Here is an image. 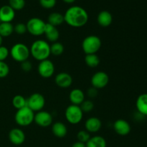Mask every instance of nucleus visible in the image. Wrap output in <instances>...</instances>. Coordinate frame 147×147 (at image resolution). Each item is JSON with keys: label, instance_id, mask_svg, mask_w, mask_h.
<instances>
[{"label": "nucleus", "instance_id": "f257e3e1", "mask_svg": "<svg viewBox=\"0 0 147 147\" xmlns=\"http://www.w3.org/2000/svg\"><path fill=\"white\" fill-rule=\"evenodd\" d=\"M65 22L72 27L79 28L87 24L88 14L83 7L73 6L67 9L64 14Z\"/></svg>", "mask_w": 147, "mask_h": 147}, {"label": "nucleus", "instance_id": "f03ea898", "mask_svg": "<svg viewBox=\"0 0 147 147\" xmlns=\"http://www.w3.org/2000/svg\"><path fill=\"white\" fill-rule=\"evenodd\" d=\"M30 55L38 61L47 60L51 55L50 45L47 41L37 40L32 44L30 48Z\"/></svg>", "mask_w": 147, "mask_h": 147}, {"label": "nucleus", "instance_id": "7ed1b4c3", "mask_svg": "<svg viewBox=\"0 0 147 147\" xmlns=\"http://www.w3.org/2000/svg\"><path fill=\"white\" fill-rule=\"evenodd\" d=\"M102 42L96 35H89L85 37L82 42V49L86 55L96 54L100 49Z\"/></svg>", "mask_w": 147, "mask_h": 147}, {"label": "nucleus", "instance_id": "20e7f679", "mask_svg": "<svg viewBox=\"0 0 147 147\" xmlns=\"http://www.w3.org/2000/svg\"><path fill=\"white\" fill-rule=\"evenodd\" d=\"M9 54L13 60L19 63H22L28 60L30 55V50L24 43H16L11 47Z\"/></svg>", "mask_w": 147, "mask_h": 147}, {"label": "nucleus", "instance_id": "39448f33", "mask_svg": "<svg viewBox=\"0 0 147 147\" xmlns=\"http://www.w3.org/2000/svg\"><path fill=\"white\" fill-rule=\"evenodd\" d=\"M34 113L27 106L19 109L17 111L14 116V120L19 126H30L34 121Z\"/></svg>", "mask_w": 147, "mask_h": 147}, {"label": "nucleus", "instance_id": "423d86ee", "mask_svg": "<svg viewBox=\"0 0 147 147\" xmlns=\"http://www.w3.org/2000/svg\"><path fill=\"white\" fill-rule=\"evenodd\" d=\"M46 24L42 19L38 17H32L27 21V32L31 35L33 36H41L44 34L45 30Z\"/></svg>", "mask_w": 147, "mask_h": 147}, {"label": "nucleus", "instance_id": "0eeeda50", "mask_svg": "<svg viewBox=\"0 0 147 147\" xmlns=\"http://www.w3.org/2000/svg\"><path fill=\"white\" fill-rule=\"evenodd\" d=\"M65 116L68 123L76 125L81 122L83 118V112L80 106L71 104L66 108Z\"/></svg>", "mask_w": 147, "mask_h": 147}, {"label": "nucleus", "instance_id": "6e6552de", "mask_svg": "<svg viewBox=\"0 0 147 147\" xmlns=\"http://www.w3.org/2000/svg\"><path fill=\"white\" fill-rule=\"evenodd\" d=\"M45 105V99L42 94L35 93L32 94L27 99V106L33 112L40 111Z\"/></svg>", "mask_w": 147, "mask_h": 147}, {"label": "nucleus", "instance_id": "1a4fd4ad", "mask_svg": "<svg viewBox=\"0 0 147 147\" xmlns=\"http://www.w3.org/2000/svg\"><path fill=\"white\" fill-rule=\"evenodd\" d=\"M92 87L98 89H101L106 87L109 83V76L103 71L96 72L90 80Z\"/></svg>", "mask_w": 147, "mask_h": 147}, {"label": "nucleus", "instance_id": "9d476101", "mask_svg": "<svg viewBox=\"0 0 147 147\" xmlns=\"http://www.w3.org/2000/svg\"><path fill=\"white\" fill-rule=\"evenodd\" d=\"M39 75L44 78H49L55 73V65L49 59L40 61L37 67Z\"/></svg>", "mask_w": 147, "mask_h": 147}, {"label": "nucleus", "instance_id": "9b49d317", "mask_svg": "<svg viewBox=\"0 0 147 147\" xmlns=\"http://www.w3.org/2000/svg\"><path fill=\"white\" fill-rule=\"evenodd\" d=\"M53 116L46 111H40L34 114V121L40 127L47 128L53 123Z\"/></svg>", "mask_w": 147, "mask_h": 147}, {"label": "nucleus", "instance_id": "f8f14e48", "mask_svg": "<svg viewBox=\"0 0 147 147\" xmlns=\"http://www.w3.org/2000/svg\"><path fill=\"white\" fill-rule=\"evenodd\" d=\"M73 78L69 73L65 72H61L57 74L55 78V82L58 87L61 88H70L73 84Z\"/></svg>", "mask_w": 147, "mask_h": 147}, {"label": "nucleus", "instance_id": "ddd939ff", "mask_svg": "<svg viewBox=\"0 0 147 147\" xmlns=\"http://www.w3.org/2000/svg\"><path fill=\"white\" fill-rule=\"evenodd\" d=\"M9 139L12 144L19 146L22 144L25 141V134L21 129L14 128L9 133Z\"/></svg>", "mask_w": 147, "mask_h": 147}, {"label": "nucleus", "instance_id": "4468645a", "mask_svg": "<svg viewBox=\"0 0 147 147\" xmlns=\"http://www.w3.org/2000/svg\"><path fill=\"white\" fill-rule=\"evenodd\" d=\"M113 129L117 134L120 136H126L131 132L130 124L124 119H118L113 123Z\"/></svg>", "mask_w": 147, "mask_h": 147}, {"label": "nucleus", "instance_id": "2eb2a0df", "mask_svg": "<svg viewBox=\"0 0 147 147\" xmlns=\"http://www.w3.org/2000/svg\"><path fill=\"white\" fill-rule=\"evenodd\" d=\"M15 17V11L9 5H4L0 7V22H11Z\"/></svg>", "mask_w": 147, "mask_h": 147}, {"label": "nucleus", "instance_id": "dca6fc26", "mask_svg": "<svg viewBox=\"0 0 147 147\" xmlns=\"http://www.w3.org/2000/svg\"><path fill=\"white\" fill-rule=\"evenodd\" d=\"M102 127V122L98 118L90 117L86 120L85 123V128L90 134L96 133L99 131Z\"/></svg>", "mask_w": 147, "mask_h": 147}, {"label": "nucleus", "instance_id": "f3484780", "mask_svg": "<svg viewBox=\"0 0 147 147\" xmlns=\"http://www.w3.org/2000/svg\"><path fill=\"white\" fill-rule=\"evenodd\" d=\"M69 99L71 104L80 106V104L85 100L84 92L79 88L73 89L69 94Z\"/></svg>", "mask_w": 147, "mask_h": 147}, {"label": "nucleus", "instance_id": "a211bd4d", "mask_svg": "<svg viewBox=\"0 0 147 147\" xmlns=\"http://www.w3.org/2000/svg\"><path fill=\"white\" fill-rule=\"evenodd\" d=\"M45 35L49 42H57L59 37H60V32L57 27L55 26L47 23L46 24L45 30Z\"/></svg>", "mask_w": 147, "mask_h": 147}, {"label": "nucleus", "instance_id": "6ab92c4d", "mask_svg": "<svg viewBox=\"0 0 147 147\" xmlns=\"http://www.w3.org/2000/svg\"><path fill=\"white\" fill-rule=\"evenodd\" d=\"M136 107L139 114L147 116V93H143L139 96L136 99Z\"/></svg>", "mask_w": 147, "mask_h": 147}, {"label": "nucleus", "instance_id": "aec40b11", "mask_svg": "<svg viewBox=\"0 0 147 147\" xmlns=\"http://www.w3.org/2000/svg\"><path fill=\"white\" fill-rule=\"evenodd\" d=\"M98 23L103 27H107L112 24L113 16L109 11L103 10L98 14L97 17Z\"/></svg>", "mask_w": 147, "mask_h": 147}, {"label": "nucleus", "instance_id": "412c9836", "mask_svg": "<svg viewBox=\"0 0 147 147\" xmlns=\"http://www.w3.org/2000/svg\"><path fill=\"white\" fill-rule=\"evenodd\" d=\"M52 132L57 138H64L67 134V128L63 122H55L52 126Z\"/></svg>", "mask_w": 147, "mask_h": 147}, {"label": "nucleus", "instance_id": "4be33fe9", "mask_svg": "<svg viewBox=\"0 0 147 147\" xmlns=\"http://www.w3.org/2000/svg\"><path fill=\"white\" fill-rule=\"evenodd\" d=\"M106 141L103 136H95L90 137L88 142L86 144V147H106Z\"/></svg>", "mask_w": 147, "mask_h": 147}, {"label": "nucleus", "instance_id": "5701e85b", "mask_svg": "<svg viewBox=\"0 0 147 147\" xmlns=\"http://www.w3.org/2000/svg\"><path fill=\"white\" fill-rule=\"evenodd\" d=\"M47 22L48 24L57 27V26L61 25L63 22H65L64 15L59 12H53L48 16Z\"/></svg>", "mask_w": 147, "mask_h": 147}, {"label": "nucleus", "instance_id": "b1692460", "mask_svg": "<svg viewBox=\"0 0 147 147\" xmlns=\"http://www.w3.org/2000/svg\"><path fill=\"white\" fill-rule=\"evenodd\" d=\"M14 32V26L11 22L0 23V36L2 37H9Z\"/></svg>", "mask_w": 147, "mask_h": 147}, {"label": "nucleus", "instance_id": "393cba45", "mask_svg": "<svg viewBox=\"0 0 147 147\" xmlns=\"http://www.w3.org/2000/svg\"><path fill=\"white\" fill-rule=\"evenodd\" d=\"M85 63L89 67L94 68V67H98L100 64V58L96 54L86 55Z\"/></svg>", "mask_w": 147, "mask_h": 147}, {"label": "nucleus", "instance_id": "a878e982", "mask_svg": "<svg viewBox=\"0 0 147 147\" xmlns=\"http://www.w3.org/2000/svg\"><path fill=\"white\" fill-rule=\"evenodd\" d=\"M12 105L17 110L27 106V98L22 95H17L12 99Z\"/></svg>", "mask_w": 147, "mask_h": 147}, {"label": "nucleus", "instance_id": "bb28decb", "mask_svg": "<svg viewBox=\"0 0 147 147\" xmlns=\"http://www.w3.org/2000/svg\"><path fill=\"white\" fill-rule=\"evenodd\" d=\"M64 46L61 42H55L50 45V53L55 56H60L64 52Z\"/></svg>", "mask_w": 147, "mask_h": 147}, {"label": "nucleus", "instance_id": "cd10ccee", "mask_svg": "<svg viewBox=\"0 0 147 147\" xmlns=\"http://www.w3.org/2000/svg\"><path fill=\"white\" fill-rule=\"evenodd\" d=\"M9 5L14 10H22L25 6V0H9Z\"/></svg>", "mask_w": 147, "mask_h": 147}, {"label": "nucleus", "instance_id": "c85d7f7f", "mask_svg": "<svg viewBox=\"0 0 147 147\" xmlns=\"http://www.w3.org/2000/svg\"><path fill=\"white\" fill-rule=\"evenodd\" d=\"M90 134L86 130H80L78 133L77 134V139L78 141L82 143L86 144L88 142L89 139H90Z\"/></svg>", "mask_w": 147, "mask_h": 147}, {"label": "nucleus", "instance_id": "c756f323", "mask_svg": "<svg viewBox=\"0 0 147 147\" xmlns=\"http://www.w3.org/2000/svg\"><path fill=\"white\" fill-rule=\"evenodd\" d=\"M83 113H89L94 109V103L90 100H85L80 106Z\"/></svg>", "mask_w": 147, "mask_h": 147}, {"label": "nucleus", "instance_id": "7c9ffc66", "mask_svg": "<svg viewBox=\"0 0 147 147\" xmlns=\"http://www.w3.org/2000/svg\"><path fill=\"white\" fill-rule=\"evenodd\" d=\"M14 32L19 35H23L27 32V25L24 23L19 22L14 26Z\"/></svg>", "mask_w": 147, "mask_h": 147}, {"label": "nucleus", "instance_id": "2f4dec72", "mask_svg": "<svg viewBox=\"0 0 147 147\" xmlns=\"http://www.w3.org/2000/svg\"><path fill=\"white\" fill-rule=\"evenodd\" d=\"M9 73V67L4 61H0V78L7 77Z\"/></svg>", "mask_w": 147, "mask_h": 147}, {"label": "nucleus", "instance_id": "473e14b6", "mask_svg": "<svg viewBox=\"0 0 147 147\" xmlns=\"http://www.w3.org/2000/svg\"><path fill=\"white\" fill-rule=\"evenodd\" d=\"M42 7L47 9L53 8L57 4V0H39Z\"/></svg>", "mask_w": 147, "mask_h": 147}, {"label": "nucleus", "instance_id": "72a5a7b5", "mask_svg": "<svg viewBox=\"0 0 147 147\" xmlns=\"http://www.w3.org/2000/svg\"><path fill=\"white\" fill-rule=\"evenodd\" d=\"M9 55V50L5 46L0 47V61H4Z\"/></svg>", "mask_w": 147, "mask_h": 147}, {"label": "nucleus", "instance_id": "f704fd0d", "mask_svg": "<svg viewBox=\"0 0 147 147\" xmlns=\"http://www.w3.org/2000/svg\"><path fill=\"white\" fill-rule=\"evenodd\" d=\"M21 68L24 72H30L32 68V64L28 60L21 63Z\"/></svg>", "mask_w": 147, "mask_h": 147}, {"label": "nucleus", "instance_id": "c9c22d12", "mask_svg": "<svg viewBox=\"0 0 147 147\" xmlns=\"http://www.w3.org/2000/svg\"><path fill=\"white\" fill-rule=\"evenodd\" d=\"M97 95H98V90L96 88H95L92 87L88 90V96L90 98H93L96 97Z\"/></svg>", "mask_w": 147, "mask_h": 147}, {"label": "nucleus", "instance_id": "e433bc0d", "mask_svg": "<svg viewBox=\"0 0 147 147\" xmlns=\"http://www.w3.org/2000/svg\"><path fill=\"white\" fill-rule=\"evenodd\" d=\"M71 147H86V144L82 143V142H80L78 141V142H75V143L72 145Z\"/></svg>", "mask_w": 147, "mask_h": 147}, {"label": "nucleus", "instance_id": "4c0bfd02", "mask_svg": "<svg viewBox=\"0 0 147 147\" xmlns=\"http://www.w3.org/2000/svg\"><path fill=\"white\" fill-rule=\"evenodd\" d=\"M65 3H67V4H73V2L76 1V0H63Z\"/></svg>", "mask_w": 147, "mask_h": 147}, {"label": "nucleus", "instance_id": "58836bf2", "mask_svg": "<svg viewBox=\"0 0 147 147\" xmlns=\"http://www.w3.org/2000/svg\"><path fill=\"white\" fill-rule=\"evenodd\" d=\"M2 43H3V37L1 36H0V47L2 45Z\"/></svg>", "mask_w": 147, "mask_h": 147}]
</instances>
